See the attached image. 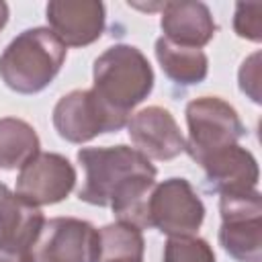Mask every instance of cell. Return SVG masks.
Here are the masks:
<instances>
[{
    "label": "cell",
    "instance_id": "1",
    "mask_svg": "<svg viewBox=\"0 0 262 262\" xmlns=\"http://www.w3.org/2000/svg\"><path fill=\"white\" fill-rule=\"evenodd\" d=\"M86 178L78 199L111 207L119 221L147 229V199L156 184V166L135 147H82L78 151Z\"/></svg>",
    "mask_w": 262,
    "mask_h": 262
},
{
    "label": "cell",
    "instance_id": "2",
    "mask_svg": "<svg viewBox=\"0 0 262 262\" xmlns=\"http://www.w3.org/2000/svg\"><path fill=\"white\" fill-rule=\"evenodd\" d=\"M66 55L68 47L51 29H25L2 51L0 78L18 94H37L55 80Z\"/></svg>",
    "mask_w": 262,
    "mask_h": 262
},
{
    "label": "cell",
    "instance_id": "3",
    "mask_svg": "<svg viewBox=\"0 0 262 262\" xmlns=\"http://www.w3.org/2000/svg\"><path fill=\"white\" fill-rule=\"evenodd\" d=\"M92 90L113 111L129 117L154 90V70L135 45L117 43L94 59Z\"/></svg>",
    "mask_w": 262,
    "mask_h": 262
},
{
    "label": "cell",
    "instance_id": "4",
    "mask_svg": "<svg viewBox=\"0 0 262 262\" xmlns=\"http://www.w3.org/2000/svg\"><path fill=\"white\" fill-rule=\"evenodd\" d=\"M188 139L184 151L201 166L213 154L235 145L246 127L237 111L219 96H199L186 104Z\"/></svg>",
    "mask_w": 262,
    "mask_h": 262
},
{
    "label": "cell",
    "instance_id": "5",
    "mask_svg": "<svg viewBox=\"0 0 262 262\" xmlns=\"http://www.w3.org/2000/svg\"><path fill=\"white\" fill-rule=\"evenodd\" d=\"M219 244L235 262L262 260V194L258 188L219 194Z\"/></svg>",
    "mask_w": 262,
    "mask_h": 262
},
{
    "label": "cell",
    "instance_id": "6",
    "mask_svg": "<svg viewBox=\"0 0 262 262\" xmlns=\"http://www.w3.org/2000/svg\"><path fill=\"white\" fill-rule=\"evenodd\" d=\"M129 117L104 104L96 92L72 90L53 106V127L57 135L70 143H86L102 133H117L127 125Z\"/></svg>",
    "mask_w": 262,
    "mask_h": 262
},
{
    "label": "cell",
    "instance_id": "7",
    "mask_svg": "<svg viewBox=\"0 0 262 262\" xmlns=\"http://www.w3.org/2000/svg\"><path fill=\"white\" fill-rule=\"evenodd\" d=\"M205 221V205L186 178L156 182L147 199V229L168 237L196 235Z\"/></svg>",
    "mask_w": 262,
    "mask_h": 262
},
{
    "label": "cell",
    "instance_id": "8",
    "mask_svg": "<svg viewBox=\"0 0 262 262\" xmlns=\"http://www.w3.org/2000/svg\"><path fill=\"white\" fill-rule=\"evenodd\" d=\"M76 186L74 164L55 151H39L16 176V196L33 207L61 203Z\"/></svg>",
    "mask_w": 262,
    "mask_h": 262
},
{
    "label": "cell",
    "instance_id": "9",
    "mask_svg": "<svg viewBox=\"0 0 262 262\" xmlns=\"http://www.w3.org/2000/svg\"><path fill=\"white\" fill-rule=\"evenodd\" d=\"M98 229L78 217L45 219L33 246V262H94Z\"/></svg>",
    "mask_w": 262,
    "mask_h": 262
},
{
    "label": "cell",
    "instance_id": "10",
    "mask_svg": "<svg viewBox=\"0 0 262 262\" xmlns=\"http://www.w3.org/2000/svg\"><path fill=\"white\" fill-rule=\"evenodd\" d=\"M45 217L0 182V262H33V246Z\"/></svg>",
    "mask_w": 262,
    "mask_h": 262
},
{
    "label": "cell",
    "instance_id": "11",
    "mask_svg": "<svg viewBox=\"0 0 262 262\" xmlns=\"http://www.w3.org/2000/svg\"><path fill=\"white\" fill-rule=\"evenodd\" d=\"M127 133L135 149L141 151L147 160L168 162L178 158L186 147V141L172 113L156 104L131 115L127 121Z\"/></svg>",
    "mask_w": 262,
    "mask_h": 262
},
{
    "label": "cell",
    "instance_id": "12",
    "mask_svg": "<svg viewBox=\"0 0 262 262\" xmlns=\"http://www.w3.org/2000/svg\"><path fill=\"white\" fill-rule=\"evenodd\" d=\"M45 14L49 29L66 47L98 41L106 25V8L98 0H51Z\"/></svg>",
    "mask_w": 262,
    "mask_h": 262
},
{
    "label": "cell",
    "instance_id": "13",
    "mask_svg": "<svg viewBox=\"0 0 262 262\" xmlns=\"http://www.w3.org/2000/svg\"><path fill=\"white\" fill-rule=\"evenodd\" d=\"M160 27L164 39L184 47H205L217 33L213 14L205 2H164Z\"/></svg>",
    "mask_w": 262,
    "mask_h": 262
},
{
    "label": "cell",
    "instance_id": "14",
    "mask_svg": "<svg viewBox=\"0 0 262 262\" xmlns=\"http://www.w3.org/2000/svg\"><path fill=\"white\" fill-rule=\"evenodd\" d=\"M201 168L205 170L209 188L223 194V192H244L258 188V162L254 154L239 143L229 145L211 158H207Z\"/></svg>",
    "mask_w": 262,
    "mask_h": 262
},
{
    "label": "cell",
    "instance_id": "15",
    "mask_svg": "<svg viewBox=\"0 0 262 262\" xmlns=\"http://www.w3.org/2000/svg\"><path fill=\"white\" fill-rule=\"evenodd\" d=\"M156 59L162 72L180 86L201 84L209 74V57L203 49L176 45L164 37L156 39Z\"/></svg>",
    "mask_w": 262,
    "mask_h": 262
},
{
    "label": "cell",
    "instance_id": "16",
    "mask_svg": "<svg viewBox=\"0 0 262 262\" xmlns=\"http://www.w3.org/2000/svg\"><path fill=\"white\" fill-rule=\"evenodd\" d=\"M145 242L139 227L115 221L98 229L94 262H143Z\"/></svg>",
    "mask_w": 262,
    "mask_h": 262
},
{
    "label": "cell",
    "instance_id": "17",
    "mask_svg": "<svg viewBox=\"0 0 262 262\" xmlns=\"http://www.w3.org/2000/svg\"><path fill=\"white\" fill-rule=\"evenodd\" d=\"M41 141L37 131L23 119H0V168L20 170L29 160L39 154Z\"/></svg>",
    "mask_w": 262,
    "mask_h": 262
},
{
    "label": "cell",
    "instance_id": "18",
    "mask_svg": "<svg viewBox=\"0 0 262 262\" xmlns=\"http://www.w3.org/2000/svg\"><path fill=\"white\" fill-rule=\"evenodd\" d=\"M162 262H215V252L207 239L196 235L168 237Z\"/></svg>",
    "mask_w": 262,
    "mask_h": 262
},
{
    "label": "cell",
    "instance_id": "19",
    "mask_svg": "<svg viewBox=\"0 0 262 262\" xmlns=\"http://www.w3.org/2000/svg\"><path fill=\"white\" fill-rule=\"evenodd\" d=\"M233 31L242 39L260 43L262 41V4L237 2L235 14H233Z\"/></svg>",
    "mask_w": 262,
    "mask_h": 262
},
{
    "label": "cell",
    "instance_id": "20",
    "mask_svg": "<svg viewBox=\"0 0 262 262\" xmlns=\"http://www.w3.org/2000/svg\"><path fill=\"white\" fill-rule=\"evenodd\" d=\"M237 80H239V90L248 94L252 102L260 104L262 98H260V53L258 51L252 53L248 59H244Z\"/></svg>",
    "mask_w": 262,
    "mask_h": 262
},
{
    "label": "cell",
    "instance_id": "21",
    "mask_svg": "<svg viewBox=\"0 0 262 262\" xmlns=\"http://www.w3.org/2000/svg\"><path fill=\"white\" fill-rule=\"evenodd\" d=\"M8 16H10V10H8V4L0 0V31H2L4 27H6V23H8Z\"/></svg>",
    "mask_w": 262,
    "mask_h": 262
}]
</instances>
